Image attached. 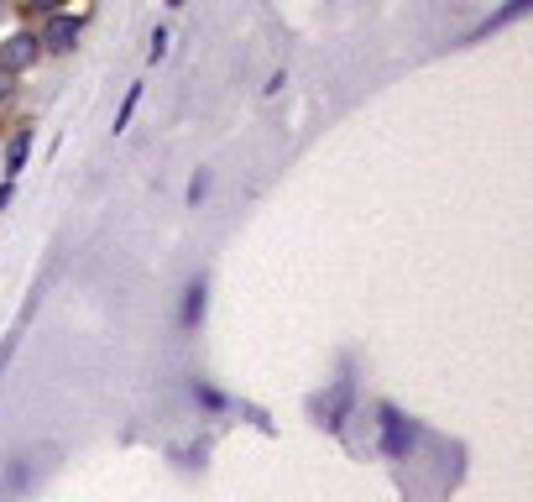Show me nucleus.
I'll return each instance as SVG.
<instances>
[{"instance_id": "obj_11", "label": "nucleus", "mask_w": 533, "mask_h": 502, "mask_svg": "<svg viewBox=\"0 0 533 502\" xmlns=\"http://www.w3.org/2000/svg\"><path fill=\"white\" fill-rule=\"evenodd\" d=\"M204 189H210V178H204V173H199V178H194V184H189V199L199 204V199H204Z\"/></svg>"}, {"instance_id": "obj_4", "label": "nucleus", "mask_w": 533, "mask_h": 502, "mask_svg": "<svg viewBox=\"0 0 533 502\" xmlns=\"http://www.w3.org/2000/svg\"><path fill=\"white\" fill-rule=\"evenodd\" d=\"M37 42H42V48H53V53H68V48L79 42V16L53 11V16H48V27L37 32Z\"/></svg>"}, {"instance_id": "obj_14", "label": "nucleus", "mask_w": 533, "mask_h": 502, "mask_svg": "<svg viewBox=\"0 0 533 502\" xmlns=\"http://www.w3.org/2000/svg\"><path fill=\"white\" fill-rule=\"evenodd\" d=\"M168 6H183V0H168Z\"/></svg>"}, {"instance_id": "obj_12", "label": "nucleus", "mask_w": 533, "mask_h": 502, "mask_svg": "<svg viewBox=\"0 0 533 502\" xmlns=\"http://www.w3.org/2000/svg\"><path fill=\"white\" fill-rule=\"evenodd\" d=\"M32 6H37V11H58V0H32Z\"/></svg>"}, {"instance_id": "obj_3", "label": "nucleus", "mask_w": 533, "mask_h": 502, "mask_svg": "<svg viewBox=\"0 0 533 502\" xmlns=\"http://www.w3.org/2000/svg\"><path fill=\"white\" fill-rule=\"evenodd\" d=\"M345 408H351V382H345V377H340V382L330 387V393H324V398H314V403H309V414H314V419H319L324 429H340V419H345Z\"/></svg>"}, {"instance_id": "obj_13", "label": "nucleus", "mask_w": 533, "mask_h": 502, "mask_svg": "<svg viewBox=\"0 0 533 502\" xmlns=\"http://www.w3.org/2000/svg\"><path fill=\"white\" fill-rule=\"evenodd\" d=\"M6 204H11V184H0V210H6Z\"/></svg>"}, {"instance_id": "obj_7", "label": "nucleus", "mask_w": 533, "mask_h": 502, "mask_svg": "<svg viewBox=\"0 0 533 502\" xmlns=\"http://www.w3.org/2000/svg\"><path fill=\"white\" fill-rule=\"evenodd\" d=\"M183 330H194L199 325V319H204V283H189V288H183Z\"/></svg>"}, {"instance_id": "obj_2", "label": "nucleus", "mask_w": 533, "mask_h": 502, "mask_svg": "<svg viewBox=\"0 0 533 502\" xmlns=\"http://www.w3.org/2000/svg\"><path fill=\"white\" fill-rule=\"evenodd\" d=\"M37 53H42L37 32H16V37H6V42H0V74H21V68H32Z\"/></svg>"}, {"instance_id": "obj_8", "label": "nucleus", "mask_w": 533, "mask_h": 502, "mask_svg": "<svg viewBox=\"0 0 533 502\" xmlns=\"http://www.w3.org/2000/svg\"><path fill=\"white\" fill-rule=\"evenodd\" d=\"M136 100H142V89H126V100H121V110H115V131H126V121H131V110H136Z\"/></svg>"}, {"instance_id": "obj_5", "label": "nucleus", "mask_w": 533, "mask_h": 502, "mask_svg": "<svg viewBox=\"0 0 533 502\" xmlns=\"http://www.w3.org/2000/svg\"><path fill=\"white\" fill-rule=\"evenodd\" d=\"M27 152H32V126H21L6 142V178H16L21 168H27Z\"/></svg>"}, {"instance_id": "obj_10", "label": "nucleus", "mask_w": 533, "mask_h": 502, "mask_svg": "<svg viewBox=\"0 0 533 502\" xmlns=\"http://www.w3.org/2000/svg\"><path fill=\"white\" fill-rule=\"evenodd\" d=\"M162 53H168V32H152V48H147V58H152V63H157V58H162Z\"/></svg>"}, {"instance_id": "obj_6", "label": "nucleus", "mask_w": 533, "mask_h": 502, "mask_svg": "<svg viewBox=\"0 0 533 502\" xmlns=\"http://www.w3.org/2000/svg\"><path fill=\"white\" fill-rule=\"evenodd\" d=\"M528 6H533V0H507V6H502V11H492V16H486V21H481V27H476V37H492L497 27H507V21H518V16H523Z\"/></svg>"}, {"instance_id": "obj_1", "label": "nucleus", "mask_w": 533, "mask_h": 502, "mask_svg": "<svg viewBox=\"0 0 533 502\" xmlns=\"http://www.w3.org/2000/svg\"><path fill=\"white\" fill-rule=\"evenodd\" d=\"M382 450L392 455V461H408L413 455V445H419V435H413V424L398 414V408H382Z\"/></svg>"}, {"instance_id": "obj_9", "label": "nucleus", "mask_w": 533, "mask_h": 502, "mask_svg": "<svg viewBox=\"0 0 533 502\" xmlns=\"http://www.w3.org/2000/svg\"><path fill=\"white\" fill-rule=\"evenodd\" d=\"M194 398H199L204 408H225V398L215 393V387H204V382H194Z\"/></svg>"}]
</instances>
